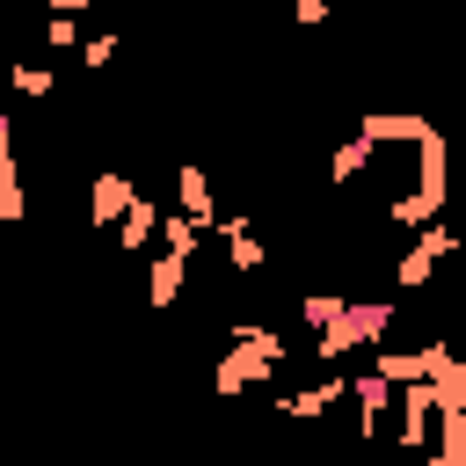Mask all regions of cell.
Wrapping results in <instances>:
<instances>
[{
    "label": "cell",
    "mask_w": 466,
    "mask_h": 466,
    "mask_svg": "<svg viewBox=\"0 0 466 466\" xmlns=\"http://www.w3.org/2000/svg\"><path fill=\"white\" fill-rule=\"evenodd\" d=\"M175 211L182 218H197V226H211L218 211H211V175L189 160V167H175Z\"/></svg>",
    "instance_id": "cell-4"
},
{
    "label": "cell",
    "mask_w": 466,
    "mask_h": 466,
    "mask_svg": "<svg viewBox=\"0 0 466 466\" xmlns=\"http://www.w3.org/2000/svg\"><path fill=\"white\" fill-rule=\"evenodd\" d=\"M328 15H335V7H328V0H291V22H299V29H320V22H328Z\"/></svg>",
    "instance_id": "cell-11"
},
{
    "label": "cell",
    "mask_w": 466,
    "mask_h": 466,
    "mask_svg": "<svg viewBox=\"0 0 466 466\" xmlns=\"http://www.w3.org/2000/svg\"><path fill=\"white\" fill-rule=\"evenodd\" d=\"M44 44H51V51H80V15H58V7H51V15H44Z\"/></svg>",
    "instance_id": "cell-9"
},
{
    "label": "cell",
    "mask_w": 466,
    "mask_h": 466,
    "mask_svg": "<svg viewBox=\"0 0 466 466\" xmlns=\"http://www.w3.org/2000/svg\"><path fill=\"white\" fill-rule=\"evenodd\" d=\"M204 233H211V226H197V218H182V211L167 204V211H160V233H153V240H160L167 255H182V262H189V255L204 248Z\"/></svg>",
    "instance_id": "cell-8"
},
{
    "label": "cell",
    "mask_w": 466,
    "mask_h": 466,
    "mask_svg": "<svg viewBox=\"0 0 466 466\" xmlns=\"http://www.w3.org/2000/svg\"><path fill=\"white\" fill-rule=\"evenodd\" d=\"M182 284H189V262L160 248V255H153V269H146V306H153V313H167V306L182 299Z\"/></svg>",
    "instance_id": "cell-3"
},
{
    "label": "cell",
    "mask_w": 466,
    "mask_h": 466,
    "mask_svg": "<svg viewBox=\"0 0 466 466\" xmlns=\"http://www.w3.org/2000/svg\"><path fill=\"white\" fill-rule=\"evenodd\" d=\"M58 15H87V7H102V0H51Z\"/></svg>",
    "instance_id": "cell-12"
},
{
    "label": "cell",
    "mask_w": 466,
    "mask_h": 466,
    "mask_svg": "<svg viewBox=\"0 0 466 466\" xmlns=\"http://www.w3.org/2000/svg\"><path fill=\"white\" fill-rule=\"evenodd\" d=\"M386 328H393V299H350V291H342V306L328 313V328H313V350H306V357L342 364L350 350H379Z\"/></svg>",
    "instance_id": "cell-1"
},
{
    "label": "cell",
    "mask_w": 466,
    "mask_h": 466,
    "mask_svg": "<svg viewBox=\"0 0 466 466\" xmlns=\"http://www.w3.org/2000/svg\"><path fill=\"white\" fill-rule=\"evenodd\" d=\"M80 66H87V73H102V66H116V36H109V29H95V36H80Z\"/></svg>",
    "instance_id": "cell-10"
},
{
    "label": "cell",
    "mask_w": 466,
    "mask_h": 466,
    "mask_svg": "<svg viewBox=\"0 0 466 466\" xmlns=\"http://www.w3.org/2000/svg\"><path fill=\"white\" fill-rule=\"evenodd\" d=\"M335 400H342V371H328V379H320V386H299V393H284V400H277V408H284V415H291V422H320V415H328V408H335Z\"/></svg>",
    "instance_id": "cell-6"
},
{
    "label": "cell",
    "mask_w": 466,
    "mask_h": 466,
    "mask_svg": "<svg viewBox=\"0 0 466 466\" xmlns=\"http://www.w3.org/2000/svg\"><path fill=\"white\" fill-rule=\"evenodd\" d=\"M153 233H160V204H153V197H131L124 218H116V255H138Z\"/></svg>",
    "instance_id": "cell-5"
},
{
    "label": "cell",
    "mask_w": 466,
    "mask_h": 466,
    "mask_svg": "<svg viewBox=\"0 0 466 466\" xmlns=\"http://www.w3.org/2000/svg\"><path fill=\"white\" fill-rule=\"evenodd\" d=\"M131 197H138V182H131V175H116V167H102V175L87 182V226H95V233H109V226L124 218V204H131Z\"/></svg>",
    "instance_id": "cell-2"
},
{
    "label": "cell",
    "mask_w": 466,
    "mask_h": 466,
    "mask_svg": "<svg viewBox=\"0 0 466 466\" xmlns=\"http://www.w3.org/2000/svg\"><path fill=\"white\" fill-rule=\"evenodd\" d=\"M7 87H15L22 102H44V95L58 87V66H44V58H7Z\"/></svg>",
    "instance_id": "cell-7"
}]
</instances>
